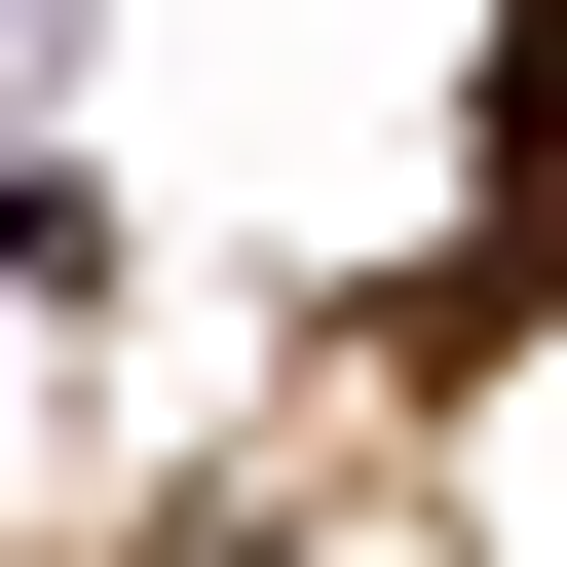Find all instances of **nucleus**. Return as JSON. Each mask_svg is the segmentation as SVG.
Returning a JSON list of instances; mask_svg holds the SVG:
<instances>
[]
</instances>
